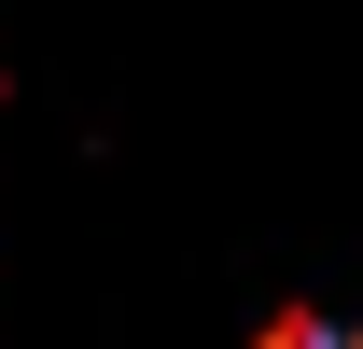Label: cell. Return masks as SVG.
I'll return each mask as SVG.
<instances>
[{
	"label": "cell",
	"mask_w": 363,
	"mask_h": 349,
	"mask_svg": "<svg viewBox=\"0 0 363 349\" xmlns=\"http://www.w3.org/2000/svg\"><path fill=\"white\" fill-rule=\"evenodd\" d=\"M266 349H321V321H279V336H266Z\"/></svg>",
	"instance_id": "6da1fadb"
}]
</instances>
